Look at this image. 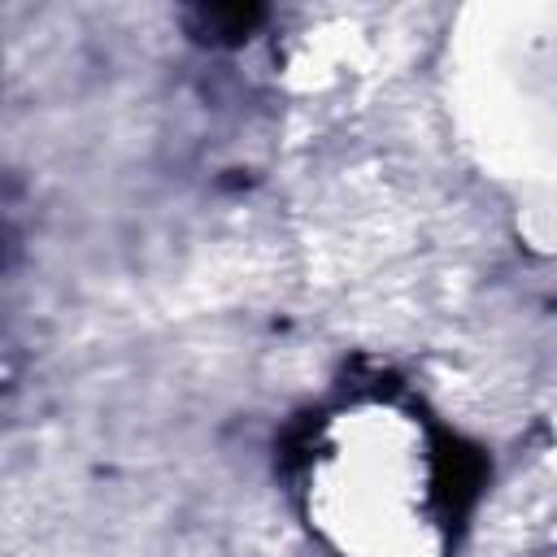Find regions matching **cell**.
Masks as SVG:
<instances>
[{
	"instance_id": "cell-1",
	"label": "cell",
	"mask_w": 557,
	"mask_h": 557,
	"mask_svg": "<svg viewBox=\"0 0 557 557\" xmlns=\"http://www.w3.org/2000/svg\"><path fill=\"white\" fill-rule=\"evenodd\" d=\"M309 527L335 557H444L448 500L426 426L383 400L339 409L309 448Z\"/></svg>"
}]
</instances>
